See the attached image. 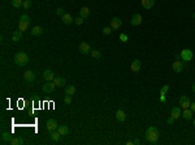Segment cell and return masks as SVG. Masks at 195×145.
Listing matches in <instances>:
<instances>
[{"mask_svg":"<svg viewBox=\"0 0 195 145\" xmlns=\"http://www.w3.org/2000/svg\"><path fill=\"white\" fill-rule=\"evenodd\" d=\"M144 137H146V140H147L148 142H151V144H156V142H157V140H159V131H157V128L148 127L147 131H146Z\"/></svg>","mask_w":195,"mask_h":145,"instance_id":"obj_1","label":"cell"},{"mask_svg":"<svg viewBox=\"0 0 195 145\" xmlns=\"http://www.w3.org/2000/svg\"><path fill=\"white\" fill-rule=\"evenodd\" d=\"M13 60L18 67H25L26 64L29 63V55L26 54V52H23V51H20V52H17V54L14 55Z\"/></svg>","mask_w":195,"mask_h":145,"instance_id":"obj_2","label":"cell"},{"mask_svg":"<svg viewBox=\"0 0 195 145\" xmlns=\"http://www.w3.org/2000/svg\"><path fill=\"white\" fill-rule=\"evenodd\" d=\"M56 84L54 81H47V84L43 85V93L44 94H50V93H54V90L56 89Z\"/></svg>","mask_w":195,"mask_h":145,"instance_id":"obj_3","label":"cell"},{"mask_svg":"<svg viewBox=\"0 0 195 145\" xmlns=\"http://www.w3.org/2000/svg\"><path fill=\"white\" fill-rule=\"evenodd\" d=\"M181 59L184 60V62H190V60H192V51L191 50H189V48H185V50H182L181 51Z\"/></svg>","mask_w":195,"mask_h":145,"instance_id":"obj_4","label":"cell"},{"mask_svg":"<svg viewBox=\"0 0 195 145\" xmlns=\"http://www.w3.org/2000/svg\"><path fill=\"white\" fill-rule=\"evenodd\" d=\"M59 124H57L56 119H48L47 123H46V128H47L48 132H52V131H56Z\"/></svg>","mask_w":195,"mask_h":145,"instance_id":"obj_5","label":"cell"},{"mask_svg":"<svg viewBox=\"0 0 195 145\" xmlns=\"http://www.w3.org/2000/svg\"><path fill=\"white\" fill-rule=\"evenodd\" d=\"M170 117L173 119H178L180 117H182V110H181V106H176V107H172L170 110Z\"/></svg>","mask_w":195,"mask_h":145,"instance_id":"obj_6","label":"cell"},{"mask_svg":"<svg viewBox=\"0 0 195 145\" xmlns=\"http://www.w3.org/2000/svg\"><path fill=\"white\" fill-rule=\"evenodd\" d=\"M190 105H191V101H190V98L187 96H182L181 98H180V106H181L182 110H184V108H189Z\"/></svg>","mask_w":195,"mask_h":145,"instance_id":"obj_7","label":"cell"},{"mask_svg":"<svg viewBox=\"0 0 195 145\" xmlns=\"http://www.w3.org/2000/svg\"><path fill=\"white\" fill-rule=\"evenodd\" d=\"M91 51H92V50H91L90 45H88L87 42H82L79 45V52L82 55H87V54H90Z\"/></svg>","mask_w":195,"mask_h":145,"instance_id":"obj_8","label":"cell"},{"mask_svg":"<svg viewBox=\"0 0 195 145\" xmlns=\"http://www.w3.org/2000/svg\"><path fill=\"white\" fill-rule=\"evenodd\" d=\"M142 21H143V17H142V14L139 13H135L133 14V17H131V20H130V24L133 26H138L142 24Z\"/></svg>","mask_w":195,"mask_h":145,"instance_id":"obj_9","label":"cell"},{"mask_svg":"<svg viewBox=\"0 0 195 145\" xmlns=\"http://www.w3.org/2000/svg\"><path fill=\"white\" fill-rule=\"evenodd\" d=\"M184 63L181 62V60H176L174 63L172 64V68H173V71L176 72V73H181L182 71H184Z\"/></svg>","mask_w":195,"mask_h":145,"instance_id":"obj_10","label":"cell"},{"mask_svg":"<svg viewBox=\"0 0 195 145\" xmlns=\"http://www.w3.org/2000/svg\"><path fill=\"white\" fill-rule=\"evenodd\" d=\"M121 25H122V21L117 17L112 18V21H111V28H112L113 30H119V29L121 28Z\"/></svg>","mask_w":195,"mask_h":145,"instance_id":"obj_11","label":"cell"},{"mask_svg":"<svg viewBox=\"0 0 195 145\" xmlns=\"http://www.w3.org/2000/svg\"><path fill=\"white\" fill-rule=\"evenodd\" d=\"M43 79L46 80V83H47V81H54V79H55L54 72H52L51 69H46V71L43 72Z\"/></svg>","mask_w":195,"mask_h":145,"instance_id":"obj_12","label":"cell"},{"mask_svg":"<svg viewBox=\"0 0 195 145\" xmlns=\"http://www.w3.org/2000/svg\"><path fill=\"white\" fill-rule=\"evenodd\" d=\"M13 136H12L11 132H3L1 133V144H8V142L12 141Z\"/></svg>","mask_w":195,"mask_h":145,"instance_id":"obj_13","label":"cell"},{"mask_svg":"<svg viewBox=\"0 0 195 145\" xmlns=\"http://www.w3.org/2000/svg\"><path fill=\"white\" fill-rule=\"evenodd\" d=\"M141 4L144 9H152L153 4H155V0H141Z\"/></svg>","mask_w":195,"mask_h":145,"instance_id":"obj_14","label":"cell"},{"mask_svg":"<svg viewBox=\"0 0 195 145\" xmlns=\"http://www.w3.org/2000/svg\"><path fill=\"white\" fill-rule=\"evenodd\" d=\"M61 21L65 24V25H70L72 22H74V18L72 17V14H70V13H65L64 16L61 17Z\"/></svg>","mask_w":195,"mask_h":145,"instance_id":"obj_15","label":"cell"},{"mask_svg":"<svg viewBox=\"0 0 195 145\" xmlns=\"http://www.w3.org/2000/svg\"><path fill=\"white\" fill-rule=\"evenodd\" d=\"M23 79L27 81V83H33L35 80V75L33 71H26L25 73H23Z\"/></svg>","mask_w":195,"mask_h":145,"instance_id":"obj_16","label":"cell"},{"mask_svg":"<svg viewBox=\"0 0 195 145\" xmlns=\"http://www.w3.org/2000/svg\"><path fill=\"white\" fill-rule=\"evenodd\" d=\"M54 83L56 84L57 88H64L65 84H66V80L64 77H55L54 79Z\"/></svg>","mask_w":195,"mask_h":145,"instance_id":"obj_17","label":"cell"},{"mask_svg":"<svg viewBox=\"0 0 195 145\" xmlns=\"http://www.w3.org/2000/svg\"><path fill=\"white\" fill-rule=\"evenodd\" d=\"M130 69L133 72H138L139 69H141V60H138V59L133 60V63L130 64Z\"/></svg>","mask_w":195,"mask_h":145,"instance_id":"obj_18","label":"cell"},{"mask_svg":"<svg viewBox=\"0 0 195 145\" xmlns=\"http://www.w3.org/2000/svg\"><path fill=\"white\" fill-rule=\"evenodd\" d=\"M31 34L34 35V37H39V35L43 34V28L42 26H34V28L31 29Z\"/></svg>","mask_w":195,"mask_h":145,"instance_id":"obj_19","label":"cell"},{"mask_svg":"<svg viewBox=\"0 0 195 145\" xmlns=\"http://www.w3.org/2000/svg\"><path fill=\"white\" fill-rule=\"evenodd\" d=\"M116 119L119 120V122H125V120H126V114H125L124 110H117V112H116Z\"/></svg>","mask_w":195,"mask_h":145,"instance_id":"obj_20","label":"cell"},{"mask_svg":"<svg viewBox=\"0 0 195 145\" xmlns=\"http://www.w3.org/2000/svg\"><path fill=\"white\" fill-rule=\"evenodd\" d=\"M57 131L60 132L61 136H66V135L69 133V128H68V125L62 124V125H59V127H57Z\"/></svg>","mask_w":195,"mask_h":145,"instance_id":"obj_21","label":"cell"},{"mask_svg":"<svg viewBox=\"0 0 195 145\" xmlns=\"http://www.w3.org/2000/svg\"><path fill=\"white\" fill-rule=\"evenodd\" d=\"M192 114H194V112H192L191 111V108H184V111H182V117L185 118V119L186 120H190L192 118Z\"/></svg>","mask_w":195,"mask_h":145,"instance_id":"obj_22","label":"cell"},{"mask_svg":"<svg viewBox=\"0 0 195 145\" xmlns=\"http://www.w3.org/2000/svg\"><path fill=\"white\" fill-rule=\"evenodd\" d=\"M21 38H22V31H21L20 29L13 31V35H12V41H13V42H18Z\"/></svg>","mask_w":195,"mask_h":145,"instance_id":"obj_23","label":"cell"},{"mask_svg":"<svg viewBox=\"0 0 195 145\" xmlns=\"http://www.w3.org/2000/svg\"><path fill=\"white\" fill-rule=\"evenodd\" d=\"M88 14H90V9H88L87 7H82L81 11H79V17L86 18V17H88Z\"/></svg>","mask_w":195,"mask_h":145,"instance_id":"obj_24","label":"cell"},{"mask_svg":"<svg viewBox=\"0 0 195 145\" xmlns=\"http://www.w3.org/2000/svg\"><path fill=\"white\" fill-rule=\"evenodd\" d=\"M9 144L11 145H22L23 144V139L22 137H13V139H12V141L9 142Z\"/></svg>","mask_w":195,"mask_h":145,"instance_id":"obj_25","label":"cell"},{"mask_svg":"<svg viewBox=\"0 0 195 145\" xmlns=\"http://www.w3.org/2000/svg\"><path fill=\"white\" fill-rule=\"evenodd\" d=\"M60 137H61V135H60V132L57 131V129H56V131H52L51 132V140H52V141H55V142L59 141Z\"/></svg>","mask_w":195,"mask_h":145,"instance_id":"obj_26","label":"cell"},{"mask_svg":"<svg viewBox=\"0 0 195 145\" xmlns=\"http://www.w3.org/2000/svg\"><path fill=\"white\" fill-rule=\"evenodd\" d=\"M76 93V86L74 85H69L65 88V94H68V96H73Z\"/></svg>","mask_w":195,"mask_h":145,"instance_id":"obj_27","label":"cell"},{"mask_svg":"<svg viewBox=\"0 0 195 145\" xmlns=\"http://www.w3.org/2000/svg\"><path fill=\"white\" fill-rule=\"evenodd\" d=\"M29 24L30 22H26V21H18V29L21 31H25L29 28Z\"/></svg>","mask_w":195,"mask_h":145,"instance_id":"obj_28","label":"cell"},{"mask_svg":"<svg viewBox=\"0 0 195 145\" xmlns=\"http://www.w3.org/2000/svg\"><path fill=\"white\" fill-rule=\"evenodd\" d=\"M11 3H12V7H13V8H20V7H22L23 0H12Z\"/></svg>","mask_w":195,"mask_h":145,"instance_id":"obj_29","label":"cell"},{"mask_svg":"<svg viewBox=\"0 0 195 145\" xmlns=\"http://www.w3.org/2000/svg\"><path fill=\"white\" fill-rule=\"evenodd\" d=\"M18 21H26V22H30V17H29V14L23 13V14H21V16H20Z\"/></svg>","mask_w":195,"mask_h":145,"instance_id":"obj_30","label":"cell"},{"mask_svg":"<svg viewBox=\"0 0 195 145\" xmlns=\"http://www.w3.org/2000/svg\"><path fill=\"white\" fill-rule=\"evenodd\" d=\"M168 89H169V85H164V86H161L160 89V96H165L168 91Z\"/></svg>","mask_w":195,"mask_h":145,"instance_id":"obj_31","label":"cell"},{"mask_svg":"<svg viewBox=\"0 0 195 145\" xmlns=\"http://www.w3.org/2000/svg\"><path fill=\"white\" fill-rule=\"evenodd\" d=\"M90 54H91V56H92V58H95V59H98V58H100V55H102V54H100V51H98V50H92V51H91Z\"/></svg>","mask_w":195,"mask_h":145,"instance_id":"obj_32","label":"cell"},{"mask_svg":"<svg viewBox=\"0 0 195 145\" xmlns=\"http://www.w3.org/2000/svg\"><path fill=\"white\" fill-rule=\"evenodd\" d=\"M22 7L25 9H29L31 7V0H23V3H22Z\"/></svg>","mask_w":195,"mask_h":145,"instance_id":"obj_33","label":"cell"},{"mask_svg":"<svg viewBox=\"0 0 195 145\" xmlns=\"http://www.w3.org/2000/svg\"><path fill=\"white\" fill-rule=\"evenodd\" d=\"M64 103L65 105H72V96H65V98H64Z\"/></svg>","mask_w":195,"mask_h":145,"instance_id":"obj_34","label":"cell"},{"mask_svg":"<svg viewBox=\"0 0 195 145\" xmlns=\"http://www.w3.org/2000/svg\"><path fill=\"white\" fill-rule=\"evenodd\" d=\"M112 30H113V29L111 28V26H107V28L103 29V34H104V35H108V34H111V33H112Z\"/></svg>","mask_w":195,"mask_h":145,"instance_id":"obj_35","label":"cell"},{"mask_svg":"<svg viewBox=\"0 0 195 145\" xmlns=\"http://www.w3.org/2000/svg\"><path fill=\"white\" fill-rule=\"evenodd\" d=\"M56 14H57V16H60V17H62V16L65 14L64 9H62V8H57V9H56Z\"/></svg>","mask_w":195,"mask_h":145,"instance_id":"obj_36","label":"cell"},{"mask_svg":"<svg viewBox=\"0 0 195 145\" xmlns=\"http://www.w3.org/2000/svg\"><path fill=\"white\" fill-rule=\"evenodd\" d=\"M120 41H121V42H127V41H129V38H127V35L126 34H120Z\"/></svg>","mask_w":195,"mask_h":145,"instance_id":"obj_37","label":"cell"},{"mask_svg":"<svg viewBox=\"0 0 195 145\" xmlns=\"http://www.w3.org/2000/svg\"><path fill=\"white\" fill-rule=\"evenodd\" d=\"M74 22H76L77 25H82V24H83V18L82 17H78V18H76V20H74Z\"/></svg>","mask_w":195,"mask_h":145,"instance_id":"obj_38","label":"cell"},{"mask_svg":"<svg viewBox=\"0 0 195 145\" xmlns=\"http://www.w3.org/2000/svg\"><path fill=\"white\" fill-rule=\"evenodd\" d=\"M167 123H168V124H173V123H174V119H173V118H172V117H170V118H168Z\"/></svg>","mask_w":195,"mask_h":145,"instance_id":"obj_39","label":"cell"},{"mask_svg":"<svg viewBox=\"0 0 195 145\" xmlns=\"http://www.w3.org/2000/svg\"><path fill=\"white\" fill-rule=\"evenodd\" d=\"M190 108H191L192 112H195V102H192L191 105H190Z\"/></svg>","mask_w":195,"mask_h":145,"instance_id":"obj_40","label":"cell"},{"mask_svg":"<svg viewBox=\"0 0 195 145\" xmlns=\"http://www.w3.org/2000/svg\"><path fill=\"white\" fill-rule=\"evenodd\" d=\"M160 101H161V102H165V101H167L165 96H160Z\"/></svg>","mask_w":195,"mask_h":145,"instance_id":"obj_41","label":"cell"},{"mask_svg":"<svg viewBox=\"0 0 195 145\" xmlns=\"http://www.w3.org/2000/svg\"><path fill=\"white\" fill-rule=\"evenodd\" d=\"M131 144H134V141H127L126 142V145H131Z\"/></svg>","mask_w":195,"mask_h":145,"instance_id":"obj_42","label":"cell"},{"mask_svg":"<svg viewBox=\"0 0 195 145\" xmlns=\"http://www.w3.org/2000/svg\"><path fill=\"white\" fill-rule=\"evenodd\" d=\"M192 91H194V93H195V83L192 84Z\"/></svg>","mask_w":195,"mask_h":145,"instance_id":"obj_43","label":"cell"},{"mask_svg":"<svg viewBox=\"0 0 195 145\" xmlns=\"http://www.w3.org/2000/svg\"><path fill=\"white\" fill-rule=\"evenodd\" d=\"M192 17H194V18H195V13H194V14H192Z\"/></svg>","mask_w":195,"mask_h":145,"instance_id":"obj_44","label":"cell"},{"mask_svg":"<svg viewBox=\"0 0 195 145\" xmlns=\"http://www.w3.org/2000/svg\"><path fill=\"white\" fill-rule=\"evenodd\" d=\"M194 127H195V120H194Z\"/></svg>","mask_w":195,"mask_h":145,"instance_id":"obj_45","label":"cell"},{"mask_svg":"<svg viewBox=\"0 0 195 145\" xmlns=\"http://www.w3.org/2000/svg\"><path fill=\"white\" fill-rule=\"evenodd\" d=\"M47 1H51V0H47Z\"/></svg>","mask_w":195,"mask_h":145,"instance_id":"obj_46","label":"cell"}]
</instances>
